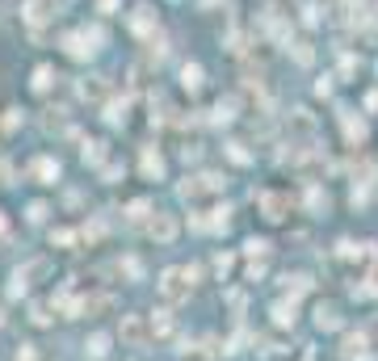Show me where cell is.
Returning a JSON list of instances; mask_svg holds the SVG:
<instances>
[{"mask_svg":"<svg viewBox=\"0 0 378 361\" xmlns=\"http://www.w3.org/2000/svg\"><path fill=\"white\" fill-rule=\"evenodd\" d=\"M164 298H185V282H181V269H169L164 273Z\"/></svg>","mask_w":378,"mask_h":361,"instance_id":"1","label":"cell"},{"mask_svg":"<svg viewBox=\"0 0 378 361\" xmlns=\"http://www.w3.org/2000/svg\"><path fill=\"white\" fill-rule=\"evenodd\" d=\"M341 320H337V311L332 306H319V328H337Z\"/></svg>","mask_w":378,"mask_h":361,"instance_id":"2","label":"cell"}]
</instances>
